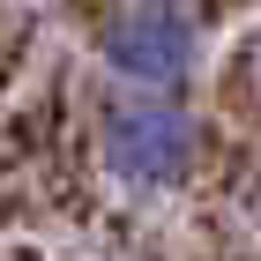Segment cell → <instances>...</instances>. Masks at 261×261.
Instances as JSON below:
<instances>
[{
    "instance_id": "obj_1",
    "label": "cell",
    "mask_w": 261,
    "mask_h": 261,
    "mask_svg": "<svg viewBox=\"0 0 261 261\" xmlns=\"http://www.w3.org/2000/svg\"><path fill=\"white\" fill-rule=\"evenodd\" d=\"M201 149H209V135H201L194 105H179V97L127 90V97H112L97 112V164L127 194H172V187H187L201 172Z\"/></svg>"
},
{
    "instance_id": "obj_2",
    "label": "cell",
    "mask_w": 261,
    "mask_h": 261,
    "mask_svg": "<svg viewBox=\"0 0 261 261\" xmlns=\"http://www.w3.org/2000/svg\"><path fill=\"white\" fill-rule=\"evenodd\" d=\"M97 53L127 90L172 97V90H187L201 75L209 30H201L194 0H112L105 22H97Z\"/></svg>"
}]
</instances>
